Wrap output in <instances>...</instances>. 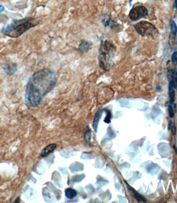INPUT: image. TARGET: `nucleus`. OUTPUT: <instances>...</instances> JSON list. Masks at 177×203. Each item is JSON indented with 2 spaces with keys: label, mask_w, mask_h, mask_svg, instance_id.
Here are the masks:
<instances>
[{
  "label": "nucleus",
  "mask_w": 177,
  "mask_h": 203,
  "mask_svg": "<svg viewBox=\"0 0 177 203\" xmlns=\"http://www.w3.org/2000/svg\"><path fill=\"white\" fill-rule=\"evenodd\" d=\"M56 83V74L53 70L43 69L35 72L27 85L26 102L33 107L38 106L44 97L55 87Z\"/></svg>",
  "instance_id": "1"
},
{
  "label": "nucleus",
  "mask_w": 177,
  "mask_h": 203,
  "mask_svg": "<svg viewBox=\"0 0 177 203\" xmlns=\"http://www.w3.org/2000/svg\"><path fill=\"white\" fill-rule=\"evenodd\" d=\"M39 23V19L33 17L15 20L4 27L2 33L3 35L11 38H18L30 29L38 25Z\"/></svg>",
  "instance_id": "2"
},
{
  "label": "nucleus",
  "mask_w": 177,
  "mask_h": 203,
  "mask_svg": "<svg viewBox=\"0 0 177 203\" xmlns=\"http://www.w3.org/2000/svg\"><path fill=\"white\" fill-rule=\"evenodd\" d=\"M117 48L112 40L102 39L99 49L98 61L100 68L105 72H109L114 64V58Z\"/></svg>",
  "instance_id": "3"
},
{
  "label": "nucleus",
  "mask_w": 177,
  "mask_h": 203,
  "mask_svg": "<svg viewBox=\"0 0 177 203\" xmlns=\"http://www.w3.org/2000/svg\"><path fill=\"white\" fill-rule=\"evenodd\" d=\"M133 27L136 31L143 37H154L158 33L155 26L148 21L138 22Z\"/></svg>",
  "instance_id": "4"
},
{
  "label": "nucleus",
  "mask_w": 177,
  "mask_h": 203,
  "mask_svg": "<svg viewBox=\"0 0 177 203\" xmlns=\"http://www.w3.org/2000/svg\"><path fill=\"white\" fill-rule=\"evenodd\" d=\"M148 10L143 5H139L133 8L129 13L128 17L131 21H136L147 16Z\"/></svg>",
  "instance_id": "5"
},
{
  "label": "nucleus",
  "mask_w": 177,
  "mask_h": 203,
  "mask_svg": "<svg viewBox=\"0 0 177 203\" xmlns=\"http://www.w3.org/2000/svg\"><path fill=\"white\" fill-rule=\"evenodd\" d=\"M101 23L105 27H108L111 30H115L119 29L120 25L115 19L112 18L110 15L107 14L102 15Z\"/></svg>",
  "instance_id": "6"
},
{
  "label": "nucleus",
  "mask_w": 177,
  "mask_h": 203,
  "mask_svg": "<svg viewBox=\"0 0 177 203\" xmlns=\"http://www.w3.org/2000/svg\"><path fill=\"white\" fill-rule=\"evenodd\" d=\"M93 45V43L83 39L81 40L77 49V52L79 53V55H84V53L88 52L92 48Z\"/></svg>",
  "instance_id": "7"
},
{
  "label": "nucleus",
  "mask_w": 177,
  "mask_h": 203,
  "mask_svg": "<svg viewBox=\"0 0 177 203\" xmlns=\"http://www.w3.org/2000/svg\"><path fill=\"white\" fill-rule=\"evenodd\" d=\"M125 182L126 183V185H127L128 191L130 192V193L131 194V195H133V197L135 198L136 199L138 202L145 203V202H147L146 198H145V197H144L143 196H142L141 195H140V194L136 191L135 189H133V187H131L125 181Z\"/></svg>",
  "instance_id": "8"
},
{
  "label": "nucleus",
  "mask_w": 177,
  "mask_h": 203,
  "mask_svg": "<svg viewBox=\"0 0 177 203\" xmlns=\"http://www.w3.org/2000/svg\"><path fill=\"white\" fill-rule=\"evenodd\" d=\"M56 147H57L56 144H49L42 150V151L40 154V156L42 158H45L47 156H48L49 154H51L52 152L54 151V150L56 149Z\"/></svg>",
  "instance_id": "9"
},
{
  "label": "nucleus",
  "mask_w": 177,
  "mask_h": 203,
  "mask_svg": "<svg viewBox=\"0 0 177 203\" xmlns=\"http://www.w3.org/2000/svg\"><path fill=\"white\" fill-rule=\"evenodd\" d=\"M5 72L8 75H12L17 71V66L15 63H9L4 67Z\"/></svg>",
  "instance_id": "10"
},
{
  "label": "nucleus",
  "mask_w": 177,
  "mask_h": 203,
  "mask_svg": "<svg viewBox=\"0 0 177 203\" xmlns=\"http://www.w3.org/2000/svg\"><path fill=\"white\" fill-rule=\"evenodd\" d=\"M104 109H101L100 110H99L97 114H96L94 118V119H93V127L94 130L95 131V132L97 131V126H98V123H99V120H100V118L101 116H102V114H103V112H104Z\"/></svg>",
  "instance_id": "11"
},
{
  "label": "nucleus",
  "mask_w": 177,
  "mask_h": 203,
  "mask_svg": "<svg viewBox=\"0 0 177 203\" xmlns=\"http://www.w3.org/2000/svg\"><path fill=\"white\" fill-rule=\"evenodd\" d=\"M65 195L67 198L69 199H73L77 195V191L72 188H68L65 190Z\"/></svg>",
  "instance_id": "12"
},
{
  "label": "nucleus",
  "mask_w": 177,
  "mask_h": 203,
  "mask_svg": "<svg viewBox=\"0 0 177 203\" xmlns=\"http://www.w3.org/2000/svg\"><path fill=\"white\" fill-rule=\"evenodd\" d=\"M174 88H175L173 86V83L170 80L169 83V94L170 102L171 104H173L175 102V93Z\"/></svg>",
  "instance_id": "13"
},
{
  "label": "nucleus",
  "mask_w": 177,
  "mask_h": 203,
  "mask_svg": "<svg viewBox=\"0 0 177 203\" xmlns=\"http://www.w3.org/2000/svg\"><path fill=\"white\" fill-rule=\"evenodd\" d=\"M170 27H171V35L176 37L177 34V26L175 21L173 19H170Z\"/></svg>",
  "instance_id": "14"
},
{
  "label": "nucleus",
  "mask_w": 177,
  "mask_h": 203,
  "mask_svg": "<svg viewBox=\"0 0 177 203\" xmlns=\"http://www.w3.org/2000/svg\"><path fill=\"white\" fill-rule=\"evenodd\" d=\"M171 79L170 81L173 83V86L174 88L177 87V72L175 70H173L171 71Z\"/></svg>",
  "instance_id": "15"
},
{
  "label": "nucleus",
  "mask_w": 177,
  "mask_h": 203,
  "mask_svg": "<svg viewBox=\"0 0 177 203\" xmlns=\"http://www.w3.org/2000/svg\"><path fill=\"white\" fill-rule=\"evenodd\" d=\"M105 111L106 114H107V116H106V117H105L104 121H105V123H110V122H111V112H110L109 110H107V109H105Z\"/></svg>",
  "instance_id": "16"
},
{
  "label": "nucleus",
  "mask_w": 177,
  "mask_h": 203,
  "mask_svg": "<svg viewBox=\"0 0 177 203\" xmlns=\"http://www.w3.org/2000/svg\"><path fill=\"white\" fill-rule=\"evenodd\" d=\"M171 62L173 65L177 64V52H175L171 57Z\"/></svg>",
  "instance_id": "17"
},
{
  "label": "nucleus",
  "mask_w": 177,
  "mask_h": 203,
  "mask_svg": "<svg viewBox=\"0 0 177 203\" xmlns=\"http://www.w3.org/2000/svg\"><path fill=\"white\" fill-rule=\"evenodd\" d=\"M168 113H169V116L171 118H173L175 116L174 111L173 110V107L171 105H169L168 106Z\"/></svg>",
  "instance_id": "18"
},
{
  "label": "nucleus",
  "mask_w": 177,
  "mask_h": 203,
  "mask_svg": "<svg viewBox=\"0 0 177 203\" xmlns=\"http://www.w3.org/2000/svg\"><path fill=\"white\" fill-rule=\"evenodd\" d=\"M171 132H172V133L173 135H175L176 134V132H177V130H176V128L175 127V126H173L171 128Z\"/></svg>",
  "instance_id": "19"
},
{
  "label": "nucleus",
  "mask_w": 177,
  "mask_h": 203,
  "mask_svg": "<svg viewBox=\"0 0 177 203\" xmlns=\"http://www.w3.org/2000/svg\"><path fill=\"white\" fill-rule=\"evenodd\" d=\"M171 128V121H170V122H169V124H168V130H170Z\"/></svg>",
  "instance_id": "20"
},
{
  "label": "nucleus",
  "mask_w": 177,
  "mask_h": 203,
  "mask_svg": "<svg viewBox=\"0 0 177 203\" xmlns=\"http://www.w3.org/2000/svg\"><path fill=\"white\" fill-rule=\"evenodd\" d=\"M174 7L177 9V0H175V2H174Z\"/></svg>",
  "instance_id": "21"
},
{
  "label": "nucleus",
  "mask_w": 177,
  "mask_h": 203,
  "mask_svg": "<svg viewBox=\"0 0 177 203\" xmlns=\"http://www.w3.org/2000/svg\"><path fill=\"white\" fill-rule=\"evenodd\" d=\"M4 10V7L3 6H0V13L2 12Z\"/></svg>",
  "instance_id": "22"
},
{
  "label": "nucleus",
  "mask_w": 177,
  "mask_h": 203,
  "mask_svg": "<svg viewBox=\"0 0 177 203\" xmlns=\"http://www.w3.org/2000/svg\"><path fill=\"white\" fill-rule=\"evenodd\" d=\"M173 149H174V150H175V153H176V154L177 155V148L176 147V146H175V145H173Z\"/></svg>",
  "instance_id": "23"
},
{
  "label": "nucleus",
  "mask_w": 177,
  "mask_h": 203,
  "mask_svg": "<svg viewBox=\"0 0 177 203\" xmlns=\"http://www.w3.org/2000/svg\"><path fill=\"white\" fill-rule=\"evenodd\" d=\"M156 88H157V90H158L159 92H160V91H161V87H160V86H157Z\"/></svg>",
  "instance_id": "24"
}]
</instances>
